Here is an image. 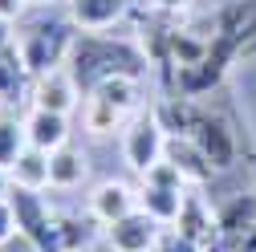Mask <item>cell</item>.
<instances>
[{"label": "cell", "instance_id": "cell-14", "mask_svg": "<svg viewBox=\"0 0 256 252\" xmlns=\"http://www.w3.org/2000/svg\"><path fill=\"white\" fill-rule=\"evenodd\" d=\"M12 187H28V192H45L49 187V150L41 146H24L16 154V163L8 167Z\"/></svg>", "mask_w": 256, "mask_h": 252}, {"label": "cell", "instance_id": "cell-18", "mask_svg": "<svg viewBox=\"0 0 256 252\" xmlns=\"http://www.w3.org/2000/svg\"><path fill=\"white\" fill-rule=\"evenodd\" d=\"M28 146V134H24V118L8 114V110H0V167H12L16 163V154Z\"/></svg>", "mask_w": 256, "mask_h": 252}, {"label": "cell", "instance_id": "cell-8", "mask_svg": "<svg viewBox=\"0 0 256 252\" xmlns=\"http://www.w3.org/2000/svg\"><path fill=\"white\" fill-rule=\"evenodd\" d=\"M70 24L82 33H106L126 16V0H66Z\"/></svg>", "mask_w": 256, "mask_h": 252}, {"label": "cell", "instance_id": "cell-26", "mask_svg": "<svg viewBox=\"0 0 256 252\" xmlns=\"http://www.w3.org/2000/svg\"><path fill=\"white\" fill-rule=\"evenodd\" d=\"M8 45H16V28H12V20L0 16V49H8Z\"/></svg>", "mask_w": 256, "mask_h": 252}, {"label": "cell", "instance_id": "cell-12", "mask_svg": "<svg viewBox=\"0 0 256 252\" xmlns=\"http://www.w3.org/2000/svg\"><path fill=\"white\" fill-rule=\"evenodd\" d=\"M167 163H175L179 171H183V179H196V183H204L216 167L208 163V154L191 142V134H167V154H163Z\"/></svg>", "mask_w": 256, "mask_h": 252}, {"label": "cell", "instance_id": "cell-1", "mask_svg": "<svg viewBox=\"0 0 256 252\" xmlns=\"http://www.w3.org/2000/svg\"><path fill=\"white\" fill-rule=\"evenodd\" d=\"M78 66H74V78L82 86H98L106 78H138L142 74V53L122 45V41H102V37H86V41H74V53H70Z\"/></svg>", "mask_w": 256, "mask_h": 252}, {"label": "cell", "instance_id": "cell-4", "mask_svg": "<svg viewBox=\"0 0 256 252\" xmlns=\"http://www.w3.org/2000/svg\"><path fill=\"white\" fill-rule=\"evenodd\" d=\"M122 154L138 175H146L154 163H163L167 154V126L158 122V114H134L122 130Z\"/></svg>", "mask_w": 256, "mask_h": 252}, {"label": "cell", "instance_id": "cell-20", "mask_svg": "<svg viewBox=\"0 0 256 252\" xmlns=\"http://www.w3.org/2000/svg\"><path fill=\"white\" fill-rule=\"evenodd\" d=\"M220 236H228V240H236L240 232H252L256 228V200L248 196V200H232L228 208L220 212Z\"/></svg>", "mask_w": 256, "mask_h": 252}, {"label": "cell", "instance_id": "cell-11", "mask_svg": "<svg viewBox=\"0 0 256 252\" xmlns=\"http://www.w3.org/2000/svg\"><path fill=\"white\" fill-rule=\"evenodd\" d=\"M28 66H24V57H20V49L16 45H8V49H0V106H20V102H28Z\"/></svg>", "mask_w": 256, "mask_h": 252}, {"label": "cell", "instance_id": "cell-19", "mask_svg": "<svg viewBox=\"0 0 256 252\" xmlns=\"http://www.w3.org/2000/svg\"><path fill=\"white\" fill-rule=\"evenodd\" d=\"M57 240H61V252H86L94 244V224L82 216H66V212H57Z\"/></svg>", "mask_w": 256, "mask_h": 252}, {"label": "cell", "instance_id": "cell-25", "mask_svg": "<svg viewBox=\"0 0 256 252\" xmlns=\"http://www.w3.org/2000/svg\"><path fill=\"white\" fill-rule=\"evenodd\" d=\"M24 8H28V0H0V16L4 20H20Z\"/></svg>", "mask_w": 256, "mask_h": 252}, {"label": "cell", "instance_id": "cell-23", "mask_svg": "<svg viewBox=\"0 0 256 252\" xmlns=\"http://www.w3.org/2000/svg\"><path fill=\"white\" fill-rule=\"evenodd\" d=\"M8 236H16V216H12L8 200H0V244H4Z\"/></svg>", "mask_w": 256, "mask_h": 252}, {"label": "cell", "instance_id": "cell-16", "mask_svg": "<svg viewBox=\"0 0 256 252\" xmlns=\"http://www.w3.org/2000/svg\"><path fill=\"white\" fill-rule=\"evenodd\" d=\"M86 179V159L82 150H74L70 142L49 150V187H78Z\"/></svg>", "mask_w": 256, "mask_h": 252}, {"label": "cell", "instance_id": "cell-29", "mask_svg": "<svg viewBox=\"0 0 256 252\" xmlns=\"http://www.w3.org/2000/svg\"><path fill=\"white\" fill-rule=\"evenodd\" d=\"M28 4H37V8H49V4H57V0H28Z\"/></svg>", "mask_w": 256, "mask_h": 252}, {"label": "cell", "instance_id": "cell-5", "mask_svg": "<svg viewBox=\"0 0 256 252\" xmlns=\"http://www.w3.org/2000/svg\"><path fill=\"white\" fill-rule=\"evenodd\" d=\"M158 236H163L158 220L146 216L142 208H134V212H126L122 220L106 224V244H110L114 252H154Z\"/></svg>", "mask_w": 256, "mask_h": 252}, {"label": "cell", "instance_id": "cell-10", "mask_svg": "<svg viewBox=\"0 0 256 252\" xmlns=\"http://www.w3.org/2000/svg\"><path fill=\"white\" fill-rule=\"evenodd\" d=\"M24 134H28V146L57 150V146L70 142V114H53V110L33 106L24 114Z\"/></svg>", "mask_w": 256, "mask_h": 252}, {"label": "cell", "instance_id": "cell-13", "mask_svg": "<svg viewBox=\"0 0 256 252\" xmlns=\"http://www.w3.org/2000/svg\"><path fill=\"white\" fill-rule=\"evenodd\" d=\"M183 200H187V192H179V187H158V183H146V179L138 187V208L146 216H154L158 224H175L179 212H183Z\"/></svg>", "mask_w": 256, "mask_h": 252}, {"label": "cell", "instance_id": "cell-7", "mask_svg": "<svg viewBox=\"0 0 256 252\" xmlns=\"http://www.w3.org/2000/svg\"><path fill=\"white\" fill-rule=\"evenodd\" d=\"M187 134H191V142H196V146L208 154V163H212L216 171L232 167V159H236V142H232L228 130H224V122H216V118H208V114H196Z\"/></svg>", "mask_w": 256, "mask_h": 252}, {"label": "cell", "instance_id": "cell-2", "mask_svg": "<svg viewBox=\"0 0 256 252\" xmlns=\"http://www.w3.org/2000/svg\"><path fill=\"white\" fill-rule=\"evenodd\" d=\"M16 49L24 57L28 74H49V70H61V61L74 53V33H70V20H28L20 33H16Z\"/></svg>", "mask_w": 256, "mask_h": 252}, {"label": "cell", "instance_id": "cell-9", "mask_svg": "<svg viewBox=\"0 0 256 252\" xmlns=\"http://www.w3.org/2000/svg\"><path fill=\"white\" fill-rule=\"evenodd\" d=\"M138 208V192H130L126 183L118 179H106L90 192V216L98 220V224H114V220H122L126 212Z\"/></svg>", "mask_w": 256, "mask_h": 252}, {"label": "cell", "instance_id": "cell-22", "mask_svg": "<svg viewBox=\"0 0 256 252\" xmlns=\"http://www.w3.org/2000/svg\"><path fill=\"white\" fill-rule=\"evenodd\" d=\"M154 252H204V244H196L191 236H183L179 228H167L163 236H158V244H154Z\"/></svg>", "mask_w": 256, "mask_h": 252}, {"label": "cell", "instance_id": "cell-6", "mask_svg": "<svg viewBox=\"0 0 256 252\" xmlns=\"http://www.w3.org/2000/svg\"><path fill=\"white\" fill-rule=\"evenodd\" d=\"M78 78L70 70H49V74H37L33 78V90H28V102L41 106V110H53V114H70L78 106Z\"/></svg>", "mask_w": 256, "mask_h": 252}, {"label": "cell", "instance_id": "cell-3", "mask_svg": "<svg viewBox=\"0 0 256 252\" xmlns=\"http://www.w3.org/2000/svg\"><path fill=\"white\" fill-rule=\"evenodd\" d=\"M8 208H12V216H16V232H24L41 252H61V240H57V212H49V204L41 200V192L8 187Z\"/></svg>", "mask_w": 256, "mask_h": 252}, {"label": "cell", "instance_id": "cell-27", "mask_svg": "<svg viewBox=\"0 0 256 252\" xmlns=\"http://www.w3.org/2000/svg\"><path fill=\"white\" fill-rule=\"evenodd\" d=\"M8 187H12V179H8L4 167H0V200H8Z\"/></svg>", "mask_w": 256, "mask_h": 252}, {"label": "cell", "instance_id": "cell-15", "mask_svg": "<svg viewBox=\"0 0 256 252\" xmlns=\"http://www.w3.org/2000/svg\"><path fill=\"white\" fill-rule=\"evenodd\" d=\"M175 224H179V232H183V236H191L196 244H212V240L220 236V224L208 216V208H204L196 196H187V200H183V212H179Z\"/></svg>", "mask_w": 256, "mask_h": 252}, {"label": "cell", "instance_id": "cell-28", "mask_svg": "<svg viewBox=\"0 0 256 252\" xmlns=\"http://www.w3.org/2000/svg\"><path fill=\"white\" fill-rule=\"evenodd\" d=\"M158 8H179V4H187V0H154Z\"/></svg>", "mask_w": 256, "mask_h": 252}, {"label": "cell", "instance_id": "cell-24", "mask_svg": "<svg viewBox=\"0 0 256 252\" xmlns=\"http://www.w3.org/2000/svg\"><path fill=\"white\" fill-rule=\"evenodd\" d=\"M0 252H41V248H37L33 240H28L24 232H16V236H8L4 244H0Z\"/></svg>", "mask_w": 256, "mask_h": 252}, {"label": "cell", "instance_id": "cell-17", "mask_svg": "<svg viewBox=\"0 0 256 252\" xmlns=\"http://www.w3.org/2000/svg\"><path fill=\"white\" fill-rule=\"evenodd\" d=\"M82 122H86V130L90 134H110L118 130V126L126 122V114L110 102H102L98 94H86V106H82Z\"/></svg>", "mask_w": 256, "mask_h": 252}, {"label": "cell", "instance_id": "cell-21", "mask_svg": "<svg viewBox=\"0 0 256 252\" xmlns=\"http://www.w3.org/2000/svg\"><path fill=\"white\" fill-rule=\"evenodd\" d=\"M142 179H146V183H158V187H179V192H183V183H187L183 171H179L175 163H167V159H163V163H154Z\"/></svg>", "mask_w": 256, "mask_h": 252}]
</instances>
